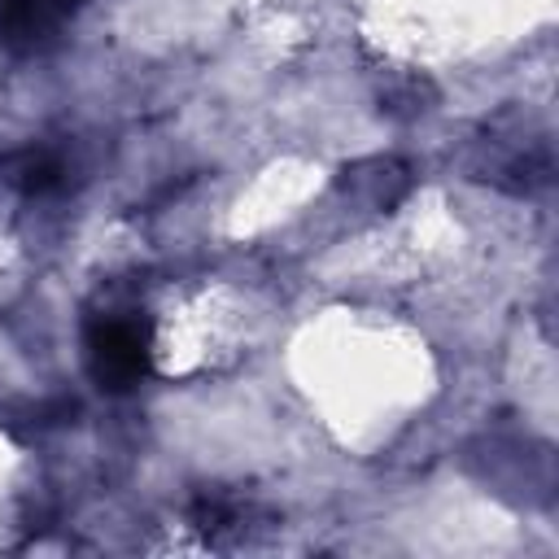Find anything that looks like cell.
Wrapping results in <instances>:
<instances>
[{
  "label": "cell",
  "instance_id": "cell-1",
  "mask_svg": "<svg viewBox=\"0 0 559 559\" xmlns=\"http://www.w3.org/2000/svg\"><path fill=\"white\" fill-rule=\"evenodd\" d=\"M87 345H92L100 376H109V380H135L144 371V345L148 341H144L140 323H131V319H118V314L100 319L92 328Z\"/></svg>",
  "mask_w": 559,
  "mask_h": 559
},
{
  "label": "cell",
  "instance_id": "cell-2",
  "mask_svg": "<svg viewBox=\"0 0 559 559\" xmlns=\"http://www.w3.org/2000/svg\"><path fill=\"white\" fill-rule=\"evenodd\" d=\"M61 22V0H0V39L31 48Z\"/></svg>",
  "mask_w": 559,
  "mask_h": 559
},
{
  "label": "cell",
  "instance_id": "cell-3",
  "mask_svg": "<svg viewBox=\"0 0 559 559\" xmlns=\"http://www.w3.org/2000/svg\"><path fill=\"white\" fill-rule=\"evenodd\" d=\"M13 175H17V183L26 192H48V188L61 183V157L48 153V148H26L17 157V166H13Z\"/></svg>",
  "mask_w": 559,
  "mask_h": 559
}]
</instances>
